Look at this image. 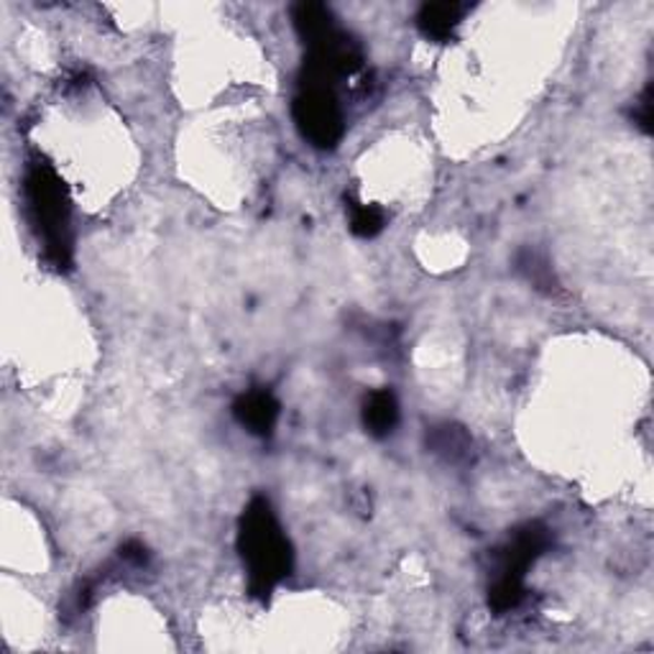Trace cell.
Wrapping results in <instances>:
<instances>
[{"instance_id":"obj_1","label":"cell","mask_w":654,"mask_h":654,"mask_svg":"<svg viewBox=\"0 0 654 654\" xmlns=\"http://www.w3.org/2000/svg\"><path fill=\"white\" fill-rule=\"evenodd\" d=\"M238 552L248 573V590L269 601L274 588L292 575L294 552L269 498L253 496L238 521Z\"/></svg>"},{"instance_id":"obj_2","label":"cell","mask_w":654,"mask_h":654,"mask_svg":"<svg viewBox=\"0 0 654 654\" xmlns=\"http://www.w3.org/2000/svg\"><path fill=\"white\" fill-rule=\"evenodd\" d=\"M26 213L44 259L57 271L72 267V230H69V194L52 164L34 161L23 177Z\"/></svg>"},{"instance_id":"obj_3","label":"cell","mask_w":654,"mask_h":654,"mask_svg":"<svg viewBox=\"0 0 654 654\" xmlns=\"http://www.w3.org/2000/svg\"><path fill=\"white\" fill-rule=\"evenodd\" d=\"M292 119L297 123L302 138L315 149L330 151L346 134V115L335 98L332 88L325 84H300L292 103Z\"/></svg>"},{"instance_id":"obj_4","label":"cell","mask_w":654,"mask_h":654,"mask_svg":"<svg viewBox=\"0 0 654 654\" xmlns=\"http://www.w3.org/2000/svg\"><path fill=\"white\" fill-rule=\"evenodd\" d=\"M363 65V52L356 44L353 36H348L346 31H332L330 36L320 38V42L307 46L305 65H302L300 84H325L332 88L335 80L340 77H350L358 72Z\"/></svg>"},{"instance_id":"obj_5","label":"cell","mask_w":654,"mask_h":654,"mask_svg":"<svg viewBox=\"0 0 654 654\" xmlns=\"http://www.w3.org/2000/svg\"><path fill=\"white\" fill-rule=\"evenodd\" d=\"M550 544H552L550 529L540 525V521H527L525 527L514 529L509 540L496 550L494 578H498V575H509V578L525 580L529 567H532L537 560L548 552Z\"/></svg>"},{"instance_id":"obj_6","label":"cell","mask_w":654,"mask_h":654,"mask_svg":"<svg viewBox=\"0 0 654 654\" xmlns=\"http://www.w3.org/2000/svg\"><path fill=\"white\" fill-rule=\"evenodd\" d=\"M282 415L277 396L267 392V388H251L244 392L233 404V417L238 419V425L248 430L256 438H271L274 427Z\"/></svg>"},{"instance_id":"obj_7","label":"cell","mask_w":654,"mask_h":654,"mask_svg":"<svg viewBox=\"0 0 654 654\" xmlns=\"http://www.w3.org/2000/svg\"><path fill=\"white\" fill-rule=\"evenodd\" d=\"M465 13V5L453 3V0H442V3H425L417 11V29L419 34L430 42L446 44L453 42L455 31L461 26Z\"/></svg>"},{"instance_id":"obj_8","label":"cell","mask_w":654,"mask_h":654,"mask_svg":"<svg viewBox=\"0 0 654 654\" xmlns=\"http://www.w3.org/2000/svg\"><path fill=\"white\" fill-rule=\"evenodd\" d=\"M363 427L371 438L384 440L388 435H394L396 425H399V402L392 388H379L371 392L363 402Z\"/></svg>"},{"instance_id":"obj_9","label":"cell","mask_w":654,"mask_h":654,"mask_svg":"<svg viewBox=\"0 0 654 654\" xmlns=\"http://www.w3.org/2000/svg\"><path fill=\"white\" fill-rule=\"evenodd\" d=\"M427 448L446 463H469L473 455V438L465 432V427L442 422L427 430Z\"/></svg>"},{"instance_id":"obj_10","label":"cell","mask_w":654,"mask_h":654,"mask_svg":"<svg viewBox=\"0 0 654 654\" xmlns=\"http://www.w3.org/2000/svg\"><path fill=\"white\" fill-rule=\"evenodd\" d=\"M292 23L307 46H313L320 38L330 36L332 31H338L335 15L325 3H297L292 8Z\"/></svg>"},{"instance_id":"obj_11","label":"cell","mask_w":654,"mask_h":654,"mask_svg":"<svg viewBox=\"0 0 654 654\" xmlns=\"http://www.w3.org/2000/svg\"><path fill=\"white\" fill-rule=\"evenodd\" d=\"M525 596H527L525 580L509 578V575H498L488 588V606L496 613H506L517 609V606L525 601Z\"/></svg>"},{"instance_id":"obj_12","label":"cell","mask_w":654,"mask_h":654,"mask_svg":"<svg viewBox=\"0 0 654 654\" xmlns=\"http://www.w3.org/2000/svg\"><path fill=\"white\" fill-rule=\"evenodd\" d=\"M386 228L384 210L363 202H350V233L358 238H376Z\"/></svg>"},{"instance_id":"obj_13","label":"cell","mask_w":654,"mask_h":654,"mask_svg":"<svg viewBox=\"0 0 654 654\" xmlns=\"http://www.w3.org/2000/svg\"><path fill=\"white\" fill-rule=\"evenodd\" d=\"M519 269L525 271V274L532 279L537 286H542V290H550L552 284V271L548 263L540 261V256L532 253V251H521L519 253Z\"/></svg>"},{"instance_id":"obj_14","label":"cell","mask_w":654,"mask_h":654,"mask_svg":"<svg viewBox=\"0 0 654 654\" xmlns=\"http://www.w3.org/2000/svg\"><path fill=\"white\" fill-rule=\"evenodd\" d=\"M632 121L644 131V134H652V84L644 88L640 103L634 105Z\"/></svg>"},{"instance_id":"obj_15","label":"cell","mask_w":654,"mask_h":654,"mask_svg":"<svg viewBox=\"0 0 654 654\" xmlns=\"http://www.w3.org/2000/svg\"><path fill=\"white\" fill-rule=\"evenodd\" d=\"M119 555L126 565H134V567L149 565V550H146V544H142L138 540H128L126 544H121Z\"/></svg>"}]
</instances>
